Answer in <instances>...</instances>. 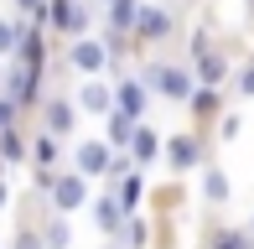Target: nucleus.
I'll return each instance as SVG.
<instances>
[{
    "label": "nucleus",
    "instance_id": "11",
    "mask_svg": "<svg viewBox=\"0 0 254 249\" xmlns=\"http://www.w3.org/2000/svg\"><path fill=\"white\" fill-rule=\"evenodd\" d=\"M42 120H47V135H67L73 120H78V109H73V99H47V104H42Z\"/></svg>",
    "mask_w": 254,
    "mask_h": 249
},
{
    "label": "nucleus",
    "instance_id": "29",
    "mask_svg": "<svg viewBox=\"0 0 254 249\" xmlns=\"http://www.w3.org/2000/svg\"><path fill=\"white\" fill-rule=\"evenodd\" d=\"M249 10H254V0H249Z\"/></svg>",
    "mask_w": 254,
    "mask_h": 249
},
{
    "label": "nucleus",
    "instance_id": "14",
    "mask_svg": "<svg viewBox=\"0 0 254 249\" xmlns=\"http://www.w3.org/2000/svg\"><path fill=\"white\" fill-rule=\"evenodd\" d=\"M135 124H140V120H130L125 109H109V130H104V140H109L114 151H125V145H130V135H135Z\"/></svg>",
    "mask_w": 254,
    "mask_h": 249
},
{
    "label": "nucleus",
    "instance_id": "7",
    "mask_svg": "<svg viewBox=\"0 0 254 249\" xmlns=\"http://www.w3.org/2000/svg\"><path fill=\"white\" fill-rule=\"evenodd\" d=\"M114 166V145L109 140H83L78 145V172L83 177H104Z\"/></svg>",
    "mask_w": 254,
    "mask_h": 249
},
{
    "label": "nucleus",
    "instance_id": "17",
    "mask_svg": "<svg viewBox=\"0 0 254 249\" xmlns=\"http://www.w3.org/2000/svg\"><path fill=\"white\" fill-rule=\"evenodd\" d=\"M16 161H26V140H21L16 124H10V130H0V172L16 166Z\"/></svg>",
    "mask_w": 254,
    "mask_h": 249
},
{
    "label": "nucleus",
    "instance_id": "23",
    "mask_svg": "<svg viewBox=\"0 0 254 249\" xmlns=\"http://www.w3.org/2000/svg\"><path fill=\"white\" fill-rule=\"evenodd\" d=\"M135 202H140V177H125V187H120V208L135 213Z\"/></svg>",
    "mask_w": 254,
    "mask_h": 249
},
{
    "label": "nucleus",
    "instance_id": "28",
    "mask_svg": "<svg viewBox=\"0 0 254 249\" xmlns=\"http://www.w3.org/2000/svg\"><path fill=\"white\" fill-rule=\"evenodd\" d=\"M5 202H10V187H5V177H0V208H5Z\"/></svg>",
    "mask_w": 254,
    "mask_h": 249
},
{
    "label": "nucleus",
    "instance_id": "12",
    "mask_svg": "<svg viewBox=\"0 0 254 249\" xmlns=\"http://www.w3.org/2000/svg\"><path fill=\"white\" fill-rule=\"evenodd\" d=\"M156 151H161L156 130H151V124H135V135H130V161L145 166V161H156Z\"/></svg>",
    "mask_w": 254,
    "mask_h": 249
},
{
    "label": "nucleus",
    "instance_id": "24",
    "mask_svg": "<svg viewBox=\"0 0 254 249\" xmlns=\"http://www.w3.org/2000/svg\"><path fill=\"white\" fill-rule=\"evenodd\" d=\"M213 249H254V244H249V234L228 229V234H218V239H213Z\"/></svg>",
    "mask_w": 254,
    "mask_h": 249
},
{
    "label": "nucleus",
    "instance_id": "1",
    "mask_svg": "<svg viewBox=\"0 0 254 249\" xmlns=\"http://www.w3.org/2000/svg\"><path fill=\"white\" fill-rule=\"evenodd\" d=\"M145 88H156L161 99H177V104H187L192 88H197V78H192L187 67H177V62H156L151 73H145Z\"/></svg>",
    "mask_w": 254,
    "mask_h": 249
},
{
    "label": "nucleus",
    "instance_id": "13",
    "mask_svg": "<svg viewBox=\"0 0 254 249\" xmlns=\"http://www.w3.org/2000/svg\"><path fill=\"white\" fill-rule=\"evenodd\" d=\"M135 10H140V0H104V16H109V31H130L135 26Z\"/></svg>",
    "mask_w": 254,
    "mask_h": 249
},
{
    "label": "nucleus",
    "instance_id": "20",
    "mask_svg": "<svg viewBox=\"0 0 254 249\" xmlns=\"http://www.w3.org/2000/svg\"><path fill=\"white\" fill-rule=\"evenodd\" d=\"M26 156H31V161H37V166H52V161H57V135H37Z\"/></svg>",
    "mask_w": 254,
    "mask_h": 249
},
{
    "label": "nucleus",
    "instance_id": "21",
    "mask_svg": "<svg viewBox=\"0 0 254 249\" xmlns=\"http://www.w3.org/2000/svg\"><path fill=\"white\" fill-rule=\"evenodd\" d=\"M21 21H26V16H16V21H10V16H0V58H10V52H16V37H21Z\"/></svg>",
    "mask_w": 254,
    "mask_h": 249
},
{
    "label": "nucleus",
    "instance_id": "26",
    "mask_svg": "<svg viewBox=\"0 0 254 249\" xmlns=\"http://www.w3.org/2000/svg\"><path fill=\"white\" fill-rule=\"evenodd\" d=\"M16 249H47V244H42V234H31V229H26V234L16 239Z\"/></svg>",
    "mask_w": 254,
    "mask_h": 249
},
{
    "label": "nucleus",
    "instance_id": "2",
    "mask_svg": "<svg viewBox=\"0 0 254 249\" xmlns=\"http://www.w3.org/2000/svg\"><path fill=\"white\" fill-rule=\"evenodd\" d=\"M0 94H5L16 109H31V104H37V94H42V67L16 62L10 73H0Z\"/></svg>",
    "mask_w": 254,
    "mask_h": 249
},
{
    "label": "nucleus",
    "instance_id": "9",
    "mask_svg": "<svg viewBox=\"0 0 254 249\" xmlns=\"http://www.w3.org/2000/svg\"><path fill=\"white\" fill-rule=\"evenodd\" d=\"M166 161L177 166V172H192V166L202 161V145H197V135H171V140H166Z\"/></svg>",
    "mask_w": 254,
    "mask_h": 249
},
{
    "label": "nucleus",
    "instance_id": "5",
    "mask_svg": "<svg viewBox=\"0 0 254 249\" xmlns=\"http://www.w3.org/2000/svg\"><path fill=\"white\" fill-rule=\"evenodd\" d=\"M47 26L63 31L67 42L83 37L88 31V5H78V0H47Z\"/></svg>",
    "mask_w": 254,
    "mask_h": 249
},
{
    "label": "nucleus",
    "instance_id": "10",
    "mask_svg": "<svg viewBox=\"0 0 254 249\" xmlns=\"http://www.w3.org/2000/svg\"><path fill=\"white\" fill-rule=\"evenodd\" d=\"M78 109H83V115H109V109H114V88L99 83V78L83 83V88H78Z\"/></svg>",
    "mask_w": 254,
    "mask_h": 249
},
{
    "label": "nucleus",
    "instance_id": "25",
    "mask_svg": "<svg viewBox=\"0 0 254 249\" xmlns=\"http://www.w3.org/2000/svg\"><path fill=\"white\" fill-rule=\"evenodd\" d=\"M16 115H21V109H16V104H10V99H5V94H0V130H10V124H16Z\"/></svg>",
    "mask_w": 254,
    "mask_h": 249
},
{
    "label": "nucleus",
    "instance_id": "3",
    "mask_svg": "<svg viewBox=\"0 0 254 249\" xmlns=\"http://www.w3.org/2000/svg\"><path fill=\"white\" fill-rule=\"evenodd\" d=\"M109 62H114V58H109V42H99V37H73V47H67V67H73V73L99 78Z\"/></svg>",
    "mask_w": 254,
    "mask_h": 249
},
{
    "label": "nucleus",
    "instance_id": "18",
    "mask_svg": "<svg viewBox=\"0 0 254 249\" xmlns=\"http://www.w3.org/2000/svg\"><path fill=\"white\" fill-rule=\"evenodd\" d=\"M202 197H207V202H228V177L218 172V166H207V172H202Z\"/></svg>",
    "mask_w": 254,
    "mask_h": 249
},
{
    "label": "nucleus",
    "instance_id": "4",
    "mask_svg": "<svg viewBox=\"0 0 254 249\" xmlns=\"http://www.w3.org/2000/svg\"><path fill=\"white\" fill-rule=\"evenodd\" d=\"M47 197H52V213H78V208L88 202V177H83V172H63V177H52Z\"/></svg>",
    "mask_w": 254,
    "mask_h": 249
},
{
    "label": "nucleus",
    "instance_id": "27",
    "mask_svg": "<svg viewBox=\"0 0 254 249\" xmlns=\"http://www.w3.org/2000/svg\"><path fill=\"white\" fill-rule=\"evenodd\" d=\"M239 94L254 99V67H244V78H239Z\"/></svg>",
    "mask_w": 254,
    "mask_h": 249
},
{
    "label": "nucleus",
    "instance_id": "22",
    "mask_svg": "<svg viewBox=\"0 0 254 249\" xmlns=\"http://www.w3.org/2000/svg\"><path fill=\"white\" fill-rule=\"evenodd\" d=\"M16 5V16H26V21H37V26H47V0H10Z\"/></svg>",
    "mask_w": 254,
    "mask_h": 249
},
{
    "label": "nucleus",
    "instance_id": "6",
    "mask_svg": "<svg viewBox=\"0 0 254 249\" xmlns=\"http://www.w3.org/2000/svg\"><path fill=\"white\" fill-rule=\"evenodd\" d=\"M130 31H135V42H166V37H171V10H161V5H140Z\"/></svg>",
    "mask_w": 254,
    "mask_h": 249
},
{
    "label": "nucleus",
    "instance_id": "19",
    "mask_svg": "<svg viewBox=\"0 0 254 249\" xmlns=\"http://www.w3.org/2000/svg\"><path fill=\"white\" fill-rule=\"evenodd\" d=\"M42 244H47V249H67V244H73V234H67V213H57V218L47 223V234H42Z\"/></svg>",
    "mask_w": 254,
    "mask_h": 249
},
{
    "label": "nucleus",
    "instance_id": "16",
    "mask_svg": "<svg viewBox=\"0 0 254 249\" xmlns=\"http://www.w3.org/2000/svg\"><path fill=\"white\" fill-rule=\"evenodd\" d=\"M192 58H197V78H202V83H213V88H218V78L228 73V62H223V52H213V47H202V52H192Z\"/></svg>",
    "mask_w": 254,
    "mask_h": 249
},
{
    "label": "nucleus",
    "instance_id": "15",
    "mask_svg": "<svg viewBox=\"0 0 254 249\" xmlns=\"http://www.w3.org/2000/svg\"><path fill=\"white\" fill-rule=\"evenodd\" d=\"M94 223L104 234H120L125 229V208H120V197H99L94 202Z\"/></svg>",
    "mask_w": 254,
    "mask_h": 249
},
{
    "label": "nucleus",
    "instance_id": "8",
    "mask_svg": "<svg viewBox=\"0 0 254 249\" xmlns=\"http://www.w3.org/2000/svg\"><path fill=\"white\" fill-rule=\"evenodd\" d=\"M145 104H151V88H145L140 78H125V83L114 88V109H125L130 120H140V115H145Z\"/></svg>",
    "mask_w": 254,
    "mask_h": 249
}]
</instances>
